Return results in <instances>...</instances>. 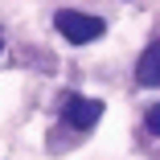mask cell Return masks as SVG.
<instances>
[{"label": "cell", "mask_w": 160, "mask_h": 160, "mask_svg": "<svg viewBox=\"0 0 160 160\" xmlns=\"http://www.w3.org/2000/svg\"><path fill=\"white\" fill-rule=\"evenodd\" d=\"M53 25H58V33L66 37L70 45H90V41H99L103 29H107L99 17H86V12H74V8H62L53 17Z\"/></svg>", "instance_id": "1"}, {"label": "cell", "mask_w": 160, "mask_h": 160, "mask_svg": "<svg viewBox=\"0 0 160 160\" xmlns=\"http://www.w3.org/2000/svg\"><path fill=\"white\" fill-rule=\"evenodd\" d=\"M103 115V103L99 99H82V94H66V123L78 127V132H86V127H94Z\"/></svg>", "instance_id": "2"}, {"label": "cell", "mask_w": 160, "mask_h": 160, "mask_svg": "<svg viewBox=\"0 0 160 160\" xmlns=\"http://www.w3.org/2000/svg\"><path fill=\"white\" fill-rule=\"evenodd\" d=\"M0 49H4V37H0Z\"/></svg>", "instance_id": "5"}, {"label": "cell", "mask_w": 160, "mask_h": 160, "mask_svg": "<svg viewBox=\"0 0 160 160\" xmlns=\"http://www.w3.org/2000/svg\"><path fill=\"white\" fill-rule=\"evenodd\" d=\"M136 82L140 86H160V41H152L144 49V58L136 62Z\"/></svg>", "instance_id": "3"}, {"label": "cell", "mask_w": 160, "mask_h": 160, "mask_svg": "<svg viewBox=\"0 0 160 160\" xmlns=\"http://www.w3.org/2000/svg\"><path fill=\"white\" fill-rule=\"evenodd\" d=\"M144 127H148L152 136H160V103H152V107H148V115H144Z\"/></svg>", "instance_id": "4"}]
</instances>
